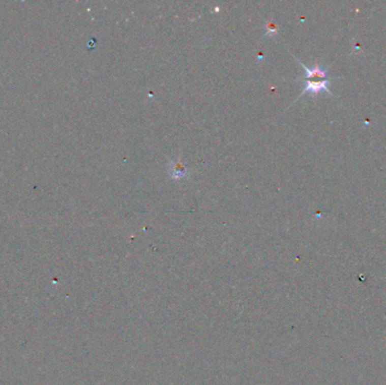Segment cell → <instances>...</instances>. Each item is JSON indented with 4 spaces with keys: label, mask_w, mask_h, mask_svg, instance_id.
I'll list each match as a JSON object with an SVG mask.
<instances>
[{
    "label": "cell",
    "mask_w": 386,
    "mask_h": 385,
    "mask_svg": "<svg viewBox=\"0 0 386 385\" xmlns=\"http://www.w3.org/2000/svg\"><path fill=\"white\" fill-rule=\"evenodd\" d=\"M300 65L305 70V76L300 78V80H303L305 83V87H304L301 95L297 97L301 99L303 95L310 94L312 96H317L322 92H326V93L331 94L330 91V78L328 76V68H323V67L316 65L313 67L312 69L308 68L300 60H297Z\"/></svg>",
    "instance_id": "6da1fadb"
},
{
    "label": "cell",
    "mask_w": 386,
    "mask_h": 385,
    "mask_svg": "<svg viewBox=\"0 0 386 385\" xmlns=\"http://www.w3.org/2000/svg\"><path fill=\"white\" fill-rule=\"evenodd\" d=\"M167 172L171 179L175 180V181H179V180L185 179L190 175V171L187 165L181 160L169 162L167 165Z\"/></svg>",
    "instance_id": "7a4b0ae2"
},
{
    "label": "cell",
    "mask_w": 386,
    "mask_h": 385,
    "mask_svg": "<svg viewBox=\"0 0 386 385\" xmlns=\"http://www.w3.org/2000/svg\"><path fill=\"white\" fill-rule=\"evenodd\" d=\"M278 32V27L274 23H270L266 25V35H275Z\"/></svg>",
    "instance_id": "3957f363"
}]
</instances>
